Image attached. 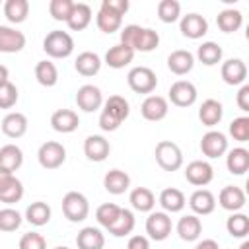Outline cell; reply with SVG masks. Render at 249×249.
<instances>
[{"label": "cell", "instance_id": "6da1fadb", "mask_svg": "<svg viewBox=\"0 0 249 249\" xmlns=\"http://www.w3.org/2000/svg\"><path fill=\"white\" fill-rule=\"evenodd\" d=\"M121 43L130 47L134 53H150L160 45V35L152 27H140L136 23L121 29Z\"/></svg>", "mask_w": 249, "mask_h": 249}, {"label": "cell", "instance_id": "7a4b0ae2", "mask_svg": "<svg viewBox=\"0 0 249 249\" xmlns=\"http://www.w3.org/2000/svg\"><path fill=\"white\" fill-rule=\"evenodd\" d=\"M128 113H130L128 101L123 95H111L103 103V109H101V115H99L101 130H105V132L117 130L123 124V121L128 117Z\"/></svg>", "mask_w": 249, "mask_h": 249}, {"label": "cell", "instance_id": "3957f363", "mask_svg": "<svg viewBox=\"0 0 249 249\" xmlns=\"http://www.w3.org/2000/svg\"><path fill=\"white\" fill-rule=\"evenodd\" d=\"M43 51L51 58H66L74 53V39L62 29H53L43 39Z\"/></svg>", "mask_w": 249, "mask_h": 249}, {"label": "cell", "instance_id": "277c9868", "mask_svg": "<svg viewBox=\"0 0 249 249\" xmlns=\"http://www.w3.org/2000/svg\"><path fill=\"white\" fill-rule=\"evenodd\" d=\"M156 161L163 171H177L183 165V152L171 140H160L154 150Z\"/></svg>", "mask_w": 249, "mask_h": 249}, {"label": "cell", "instance_id": "5b68a950", "mask_svg": "<svg viewBox=\"0 0 249 249\" xmlns=\"http://www.w3.org/2000/svg\"><path fill=\"white\" fill-rule=\"evenodd\" d=\"M62 214L66 220L78 224V222H84L89 214V202L88 198L78 193V191H68L64 196H62Z\"/></svg>", "mask_w": 249, "mask_h": 249}, {"label": "cell", "instance_id": "8992f818", "mask_svg": "<svg viewBox=\"0 0 249 249\" xmlns=\"http://www.w3.org/2000/svg\"><path fill=\"white\" fill-rule=\"evenodd\" d=\"M39 165L45 169H58L66 161V148L56 140H47L37 150Z\"/></svg>", "mask_w": 249, "mask_h": 249}, {"label": "cell", "instance_id": "52a82bcc", "mask_svg": "<svg viewBox=\"0 0 249 249\" xmlns=\"http://www.w3.org/2000/svg\"><path fill=\"white\" fill-rule=\"evenodd\" d=\"M128 88L134 93H152L158 86V76L148 66H134L126 76Z\"/></svg>", "mask_w": 249, "mask_h": 249}, {"label": "cell", "instance_id": "ba28073f", "mask_svg": "<svg viewBox=\"0 0 249 249\" xmlns=\"http://www.w3.org/2000/svg\"><path fill=\"white\" fill-rule=\"evenodd\" d=\"M171 218L167 212H150L146 218V233L154 241H163L171 233Z\"/></svg>", "mask_w": 249, "mask_h": 249}, {"label": "cell", "instance_id": "9c48e42d", "mask_svg": "<svg viewBox=\"0 0 249 249\" xmlns=\"http://www.w3.org/2000/svg\"><path fill=\"white\" fill-rule=\"evenodd\" d=\"M23 196V183L14 175L4 169H0V202L6 204H16Z\"/></svg>", "mask_w": 249, "mask_h": 249}, {"label": "cell", "instance_id": "30bf717a", "mask_svg": "<svg viewBox=\"0 0 249 249\" xmlns=\"http://www.w3.org/2000/svg\"><path fill=\"white\" fill-rule=\"evenodd\" d=\"M167 93H169V101L175 107H191L196 101V95H198L195 84L189 82V80H177V82H173Z\"/></svg>", "mask_w": 249, "mask_h": 249}, {"label": "cell", "instance_id": "8fae6325", "mask_svg": "<svg viewBox=\"0 0 249 249\" xmlns=\"http://www.w3.org/2000/svg\"><path fill=\"white\" fill-rule=\"evenodd\" d=\"M200 152L210 158V160H216L220 156H224L228 152V138L224 132L220 130H208L202 138H200Z\"/></svg>", "mask_w": 249, "mask_h": 249}, {"label": "cell", "instance_id": "7c38bea8", "mask_svg": "<svg viewBox=\"0 0 249 249\" xmlns=\"http://www.w3.org/2000/svg\"><path fill=\"white\" fill-rule=\"evenodd\" d=\"M76 105L86 111V113H93L97 109H101L103 105V93L97 86L93 84H86L76 91Z\"/></svg>", "mask_w": 249, "mask_h": 249}, {"label": "cell", "instance_id": "4fadbf2b", "mask_svg": "<svg viewBox=\"0 0 249 249\" xmlns=\"http://www.w3.org/2000/svg\"><path fill=\"white\" fill-rule=\"evenodd\" d=\"M185 179L195 187H206L214 179V169L204 160H195L185 167Z\"/></svg>", "mask_w": 249, "mask_h": 249}, {"label": "cell", "instance_id": "5bb4252c", "mask_svg": "<svg viewBox=\"0 0 249 249\" xmlns=\"http://www.w3.org/2000/svg\"><path fill=\"white\" fill-rule=\"evenodd\" d=\"M220 76L228 86H243L247 78V64L241 58H228L222 62Z\"/></svg>", "mask_w": 249, "mask_h": 249}, {"label": "cell", "instance_id": "9a60e30c", "mask_svg": "<svg viewBox=\"0 0 249 249\" xmlns=\"http://www.w3.org/2000/svg\"><path fill=\"white\" fill-rule=\"evenodd\" d=\"M167 111H169V105H167V99L161 97V95H148L142 105H140V113L146 121H152V123H158L161 119L167 117Z\"/></svg>", "mask_w": 249, "mask_h": 249}, {"label": "cell", "instance_id": "2e32d148", "mask_svg": "<svg viewBox=\"0 0 249 249\" xmlns=\"http://www.w3.org/2000/svg\"><path fill=\"white\" fill-rule=\"evenodd\" d=\"M179 29L187 39H200L208 33V21L200 14H187L179 21Z\"/></svg>", "mask_w": 249, "mask_h": 249}, {"label": "cell", "instance_id": "e0dca14e", "mask_svg": "<svg viewBox=\"0 0 249 249\" xmlns=\"http://www.w3.org/2000/svg\"><path fill=\"white\" fill-rule=\"evenodd\" d=\"M111 152V144L101 134H91L84 140V154L89 161H103Z\"/></svg>", "mask_w": 249, "mask_h": 249}, {"label": "cell", "instance_id": "ac0fdd59", "mask_svg": "<svg viewBox=\"0 0 249 249\" xmlns=\"http://www.w3.org/2000/svg\"><path fill=\"white\" fill-rule=\"evenodd\" d=\"M245 191L241 187H235V185H226L220 195H218V202L224 210H230V212H239L243 206H245Z\"/></svg>", "mask_w": 249, "mask_h": 249}, {"label": "cell", "instance_id": "d6986e66", "mask_svg": "<svg viewBox=\"0 0 249 249\" xmlns=\"http://www.w3.org/2000/svg\"><path fill=\"white\" fill-rule=\"evenodd\" d=\"M51 126H53L56 132L70 134V132H74V130L80 126V117H78V113L72 111V109H56V111L51 115Z\"/></svg>", "mask_w": 249, "mask_h": 249}, {"label": "cell", "instance_id": "ffe728a7", "mask_svg": "<svg viewBox=\"0 0 249 249\" xmlns=\"http://www.w3.org/2000/svg\"><path fill=\"white\" fill-rule=\"evenodd\" d=\"M25 47V35L10 25H0V53H19Z\"/></svg>", "mask_w": 249, "mask_h": 249}, {"label": "cell", "instance_id": "44dd1931", "mask_svg": "<svg viewBox=\"0 0 249 249\" xmlns=\"http://www.w3.org/2000/svg\"><path fill=\"white\" fill-rule=\"evenodd\" d=\"M189 206L195 212V216H206L212 214L216 208V196L208 189H196L189 196Z\"/></svg>", "mask_w": 249, "mask_h": 249}, {"label": "cell", "instance_id": "7402d4cb", "mask_svg": "<svg viewBox=\"0 0 249 249\" xmlns=\"http://www.w3.org/2000/svg\"><path fill=\"white\" fill-rule=\"evenodd\" d=\"M2 132L8 136V138H21L25 132H27V117L19 111H12L8 113L4 119H2Z\"/></svg>", "mask_w": 249, "mask_h": 249}, {"label": "cell", "instance_id": "603a6c76", "mask_svg": "<svg viewBox=\"0 0 249 249\" xmlns=\"http://www.w3.org/2000/svg\"><path fill=\"white\" fill-rule=\"evenodd\" d=\"M134 54H136V53H134L130 47H126V45H123V43H117V45H113V47L105 53V64H107L109 68L119 70V68L128 66V64L132 62Z\"/></svg>", "mask_w": 249, "mask_h": 249}, {"label": "cell", "instance_id": "cb8c5ba5", "mask_svg": "<svg viewBox=\"0 0 249 249\" xmlns=\"http://www.w3.org/2000/svg\"><path fill=\"white\" fill-rule=\"evenodd\" d=\"M195 66V56L193 53L185 51V49H177L167 56V68L175 74V76H185L193 70Z\"/></svg>", "mask_w": 249, "mask_h": 249}, {"label": "cell", "instance_id": "d4e9b609", "mask_svg": "<svg viewBox=\"0 0 249 249\" xmlns=\"http://www.w3.org/2000/svg\"><path fill=\"white\" fill-rule=\"evenodd\" d=\"M160 206L163 208V212L167 214H175V212H181L187 204V198L183 195V191L175 189V187H167L160 193V198H158Z\"/></svg>", "mask_w": 249, "mask_h": 249}, {"label": "cell", "instance_id": "484cf974", "mask_svg": "<svg viewBox=\"0 0 249 249\" xmlns=\"http://www.w3.org/2000/svg\"><path fill=\"white\" fill-rule=\"evenodd\" d=\"M76 245H78V249H103L105 247V235L99 228L86 226L78 231Z\"/></svg>", "mask_w": 249, "mask_h": 249}, {"label": "cell", "instance_id": "4316f807", "mask_svg": "<svg viewBox=\"0 0 249 249\" xmlns=\"http://www.w3.org/2000/svg\"><path fill=\"white\" fill-rule=\"evenodd\" d=\"M103 187L111 195H123L130 187V177L123 169H109L103 177Z\"/></svg>", "mask_w": 249, "mask_h": 249}, {"label": "cell", "instance_id": "83f0119b", "mask_svg": "<svg viewBox=\"0 0 249 249\" xmlns=\"http://www.w3.org/2000/svg\"><path fill=\"white\" fill-rule=\"evenodd\" d=\"M23 163V152L19 146L16 144H6L0 148V169L8 171V173H14L21 167Z\"/></svg>", "mask_w": 249, "mask_h": 249}, {"label": "cell", "instance_id": "f1b7e54d", "mask_svg": "<svg viewBox=\"0 0 249 249\" xmlns=\"http://www.w3.org/2000/svg\"><path fill=\"white\" fill-rule=\"evenodd\" d=\"M74 68L78 74L89 78V76H95L99 70H101V58L97 53H91V51H84L76 56L74 60Z\"/></svg>", "mask_w": 249, "mask_h": 249}, {"label": "cell", "instance_id": "f546056e", "mask_svg": "<svg viewBox=\"0 0 249 249\" xmlns=\"http://www.w3.org/2000/svg\"><path fill=\"white\" fill-rule=\"evenodd\" d=\"M177 233L183 241H196L202 233V222L195 214H187L177 222Z\"/></svg>", "mask_w": 249, "mask_h": 249}, {"label": "cell", "instance_id": "4dcf8cb0", "mask_svg": "<svg viewBox=\"0 0 249 249\" xmlns=\"http://www.w3.org/2000/svg\"><path fill=\"white\" fill-rule=\"evenodd\" d=\"M95 23H97L99 31L111 35V33H115V31L121 29V25H123V16L115 14L113 10H109V8H105V6L101 4V6H99V12H97V16H95Z\"/></svg>", "mask_w": 249, "mask_h": 249}, {"label": "cell", "instance_id": "1f68e13d", "mask_svg": "<svg viewBox=\"0 0 249 249\" xmlns=\"http://www.w3.org/2000/svg\"><path fill=\"white\" fill-rule=\"evenodd\" d=\"M224 117V107L220 101L216 99H206L202 101L200 109H198V119L204 126H216Z\"/></svg>", "mask_w": 249, "mask_h": 249}, {"label": "cell", "instance_id": "d6a6232c", "mask_svg": "<svg viewBox=\"0 0 249 249\" xmlns=\"http://www.w3.org/2000/svg\"><path fill=\"white\" fill-rule=\"evenodd\" d=\"M226 167L233 175H243L249 169V150L245 148H233L226 156Z\"/></svg>", "mask_w": 249, "mask_h": 249}, {"label": "cell", "instance_id": "836d02e7", "mask_svg": "<svg viewBox=\"0 0 249 249\" xmlns=\"http://www.w3.org/2000/svg\"><path fill=\"white\" fill-rule=\"evenodd\" d=\"M51 214H53L51 212V206L47 202H43V200H35V202H31L25 208V220L31 226H35V228H41V226L49 224Z\"/></svg>", "mask_w": 249, "mask_h": 249}, {"label": "cell", "instance_id": "e575fe53", "mask_svg": "<svg viewBox=\"0 0 249 249\" xmlns=\"http://www.w3.org/2000/svg\"><path fill=\"white\" fill-rule=\"evenodd\" d=\"M91 21V8L84 2H74V8L70 12V18H68V27L72 31H82L89 25Z\"/></svg>", "mask_w": 249, "mask_h": 249}, {"label": "cell", "instance_id": "d590c367", "mask_svg": "<svg viewBox=\"0 0 249 249\" xmlns=\"http://www.w3.org/2000/svg\"><path fill=\"white\" fill-rule=\"evenodd\" d=\"M130 204L138 212H152L156 206V196L148 187H136L130 191Z\"/></svg>", "mask_w": 249, "mask_h": 249}, {"label": "cell", "instance_id": "8d00e7d4", "mask_svg": "<svg viewBox=\"0 0 249 249\" xmlns=\"http://www.w3.org/2000/svg\"><path fill=\"white\" fill-rule=\"evenodd\" d=\"M216 23L218 27L224 31V33H233L241 27L243 23V16L239 10H233V8H226L222 10L218 16H216Z\"/></svg>", "mask_w": 249, "mask_h": 249}, {"label": "cell", "instance_id": "74e56055", "mask_svg": "<svg viewBox=\"0 0 249 249\" xmlns=\"http://www.w3.org/2000/svg\"><path fill=\"white\" fill-rule=\"evenodd\" d=\"M29 2L27 0H6L4 2V16L10 23H21L27 19Z\"/></svg>", "mask_w": 249, "mask_h": 249}, {"label": "cell", "instance_id": "f35d334b", "mask_svg": "<svg viewBox=\"0 0 249 249\" xmlns=\"http://www.w3.org/2000/svg\"><path fill=\"white\" fill-rule=\"evenodd\" d=\"M35 80L45 86V88H53L58 82V70L54 66V62L51 60H39L35 64Z\"/></svg>", "mask_w": 249, "mask_h": 249}, {"label": "cell", "instance_id": "ab89813d", "mask_svg": "<svg viewBox=\"0 0 249 249\" xmlns=\"http://www.w3.org/2000/svg\"><path fill=\"white\" fill-rule=\"evenodd\" d=\"M222 47L218 45V43H214V41H206V43H202L198 49H196V58H198V62H202L204 66H214V64H218L220 60H222Z\"/></svg>", "mask_w": 249, "mask_h": 249}, {"label": "cell", "instance_id": "60d3db41", "mask_svg": "<svg viewBox=\"0 0 249 249\" xmlns=\"http://www.w3.org/2000/svg\"><path fill=\"white\" fill-rule=\"evenodd\" d=\"M134 224H136L134 214L128 208H121V214H119L117 222L109 228V233L115 235V237H124L134 230Z\"/></svg>", "mask_w": 249, "mask_h": 249}, {"label": "cell", "instance_id": "b9f144b4", "mask_svg": "<svg viewBox=\"0 0 249 249\" xmlns=\"http://www.w3.org/2000/svg\"><path fill=\"white\" fill-rule=\"evenodd\" d=\"M226 230L231 237H245L249 233V218L243 212H231V216L226 220Z\"/></svg>", "mask_w": 249, "mask_h": 249}, {"label": "cell", "instance_id": "7bdbcfd3", "mask_svg": "<svg viewBox=\"0 0 249 249\" xmlns=\"http://www.w3.org/2000/svg\"><path fill=\"white\" fill-rule=\"evenodd\" d=\"M119 214H121V206H119V204H115V202H103V204H99L97 210H95V220H97L103 228L109 230V228L117 222Z\"/></svg>", "mask_w": 249, "mask_h": 249}, {"label": "cell", "instance_id": "ee69618b", "mask_svg": "<svg viewBox=\"0 0 249 249\" xmlns=\"http://www.w3.org/2000/svg\"><path fill=\"white\" fill-rule=\"evenodd\" d=\"M158 18L163 23H173L181 18V4L177 0H161L158 4Z\"/></svg>", "mask_w": 249, "mask_h": 249}, {"label": "cell", "instance_id": "f6af8a7d", "mask_svg": "<svg viewBox=\"0 0 249 249\" xmlns=\"http://www.w3.org/2000/svg\"><path fill=\"white\" fill-rule=\"evenodd\" d=\"M21 226V214L16 208H2L0 210V231H16Z\"/></svg>", "mask_w": 249, "mask_h": 249}, {"label": "cell", "instance_id": "bcb514c9", "mask_svg": "<svg viewBox=\"0 0 249 249\" xmlns=\"http://www.w3.org/2000/svg\"><path fill=\"white\" fill-rule=\"evenodd\" d=\"M72 8H74L72 0H51L49 2V14L56 21H68Z\"/></svg>", "mask_w": 249, "mask_h": 249}, {"label": "cell", "instance_id": "7dc6e473", "mask_svg": "<svg viewBox=\"0 0 249 249\" xmlns=\"http://www.w3.org/2000/svg\"><path fill=\"white\" fill-rule=\"evenodd\" d=\"M230 134L237 142H247L249 140V117H237L230 123Z\"/></svg>", "mask_w": 249, "mask_h": 249}, {"label": "cell", "instance_id": "c3c4849f", "mask_svg": "<svg viewBox=\"0 0 249 249\" xmlns=\"http://www.w3.org/2000/svg\"><path fill=\"white\" fill-rule=\"evenodd\" d=\"M18 103V88L8 80L0 86V109H12Z\"/></svg>", "mask_w": 249, "mask_h": 249}, {"label": "cell", "instance_id": "681fc988", "mask_svg": "<svg viewBox=\"0 0 249 249\" xmlns=\"http://www.w3.org/2000/svg\"><path fill=\"white\" fill-rule=\"evenodd\" d=\"M19 249H47V241L41 233L37 231H29L23 233L19 239Z\"/></svg>", "mask_w": 249, "mask_h": 249}, {"label": "cell", "instance_id": "f907efd6", "mask_svg": "<svg viewBox=\"0 0 249 249\" xmlns=\"http://www.w3.org/2000/svg\"><path fill=\"white\" fill-rule=\"evenodd\" d=\"M101 4H103L105 8H109V10H113V12L119 14V16H124V14L128 12V8H130L128 0H103Z\"/></svg>", "mask_w": 249, "mask_h": 249}, {"label": "cell", "instance_id": "816d5d0a", "mask_svg": "<svg viewBox=\"0 0 249 249\" xmlns=\"http://www.w3.org/2000/svg\"><path fill=\"white\" fill-rule=\"evenodd\" d=\"M237 107H239L243 113L249 111V86H247V84H243V86L239 88V91H237Z\"/></svg>", "mask_w": 249, "mask_h": 249}, {"label": "cell", "instance_id": "f5cc1de1", "mask_svg": "<svg viewBox=\"0 0 249 249\" xmlns=\"http://www.w3.org/2000/svg\"><path fill=\"white\" fill-rule=\"evenodd\" d=\"M126 249H150V239L146 235H132L126 243Z\"/></svg>", "mask_w": 249, "mask_h": 249}, {"label": "cell", "instance_id": "db71d44e", "mask_svg": "<svg viewBox=\"0 0 249 249\" xmlns=\"http://www.w3.org/2000/svg\"><path fill=\"white\" fill-rule=\"evenodd\" d=\"M195 249H220V245L214 239H202V241H198L195 245Z\"/></svg>", "mask_w": 249, "mask_h": 249}, {"label": "cell", "instance_id": "11a10c76", "mask_svg": "<svg viewBox=\"0 0 249 249\" xmlns=\"http://www.w3.org/2000/svg\"><path fill=\"white\" fill-rule=\"evenodd\" d=\"M8 78H10L8 68H6L4 64H0V86H2V84H6V82H8Z\"/></svg>", "mask_w": 249, "mask_h": 249}, {"label": "cell", "instance_id": "9f6ffc18", "mask_svg": "<svg viewBox=\"0 0 249 249\" xmlns=\"http://www.w3.org/2000/svg\"><path fill=\"white\" fill-rule=\"evenodd\" d=\"M239 249H249V241H243V243H241V247H239Z\"/></svg>", "mask_w": 249, "mask_h": 249}, {"label": "cell", "instance_id": "6f0895ef", "mask_svg": "<svg viewBox=\"0 0 249 249\" xmlns=\"http://www.w3.org/2000/svg\"><path fill=\"white\" fill-rule=\"evenodd\" d=\"M54 249H70V247H66V245H58V247H54Z\"/></svg>", "mask_w": 249, "mask_h": 249}]
</instances>
